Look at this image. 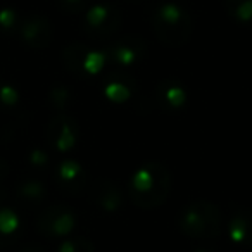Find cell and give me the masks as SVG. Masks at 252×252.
Instances as JSON below:
<instances>
[]
</instances>
